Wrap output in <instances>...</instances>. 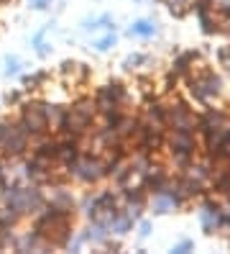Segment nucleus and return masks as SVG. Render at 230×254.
I'll return each instance as SVG.
<instances>
[{
	"label": "nucleus",
	"mask_w": 230,
	"mask_h": 254,
	"mask_svg": "<svg viewBox=\"0 0 230 254\" xmlns=\"http://www.w3.org/2000/svg\"><path fill=\"white\" fill-rule=\"evenodd\" d=\"M131 34H141V36H148V34H153V26H151V23H146V21H138V23L131 28Z\"/></svg>",
	"instance_id": "nucleus-1"
}]
</instances>
